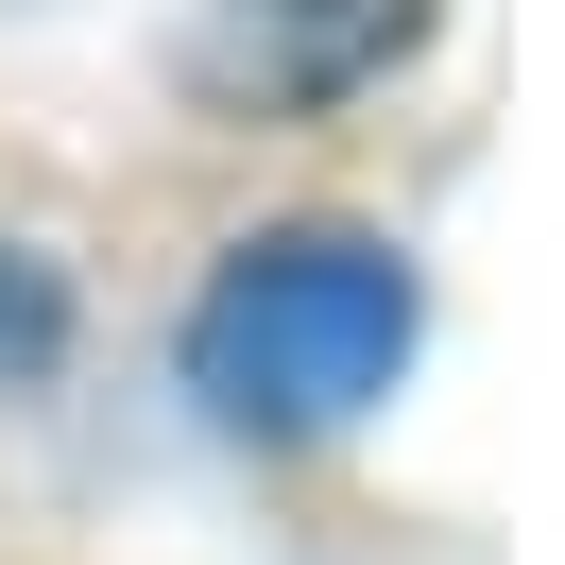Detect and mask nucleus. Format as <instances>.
<instances>
[{
	"instance_id": "f257e3e1",
	"label": "nucleus",
	"mask_w": 565,
	"mask_h": 565,
	"mask_svg": "<svg viewBox=\"0 0 565 565\" xmlns=\"http://www.w3.org/2000/svg\"><path fill=\"white\" fill-rule=\"evenodd\" d=\"M412 343H428V291L377 223H275L189 309V394L241 446H326V428H360L412 377Z\"/></svg>"
},
{
	"instance_id": "7ed1b4c3",
	"label": "nucleus",
	"mask_w": 565,
	"mask_h": 565,
	"mask_svg": "<svg viewBox=\"0 0 565 565\" xmlns=\"http://www.w3.org/2000/svg\"><path fill=\"white\" fill-rule=\"evenodd\" d=\"M52 360H70V275L35 241H0V394H35Z\"/></svg>"
},
{
	"instance_id": "f03ea898",
	"label": "nucleus",
	"mask_w": 565,
	"mask_h": 565,
	"mask_svg": "<svg viewBox=\"0 0 565 565\" xmlns=\"http://www.w3.org/2000/svg\"><path fill=\"white\" fill-rule=\"evenodd\" d=\"M412 35H428V0H223L206 35H189V86L206 104H343Z\"/></svg>"
}]
</instances>
